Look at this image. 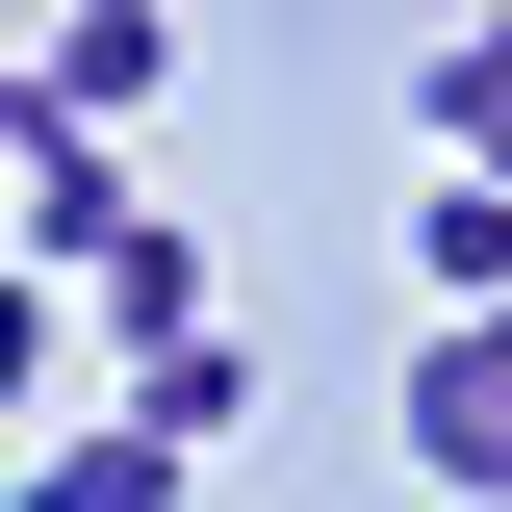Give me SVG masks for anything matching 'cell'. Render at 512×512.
<instances>
[{
  "instance_id": "6da1fadb",
  "label": "cell",
  "mask_w": 512,
  "mask_h": 512,
  "mask_svg": "<svg viewBox=\"0 0 512 512\" xmlns=\"http://www.w3.org/2000/svg\"><path fill=\"white\" fill-rule=\"evenodd\" d=\"M410 487L512 512V308H436V333H410Z\"/></svg>"
},
{
  "instance_id": "7a4b0ae2",
  "label": "cell",
  "mask_w": 512,
  "mask_h": 512,
  "mask_svg": "<svg viewBox=\"0 0 512 512\" xmlns=\"http://www.w3.org/2000/svg\"><path fill=\"white\" fill-rule=\"evenodd\" d=\"M77 308H103V359H180V333H205V231H180V205H128Z\"/></svg>"
},
{
  "instance_id": "3957f363",
  "label": "cell",
  "mask_w": 512,
  "mask_h": 512,
  "mask_svg": "<svg viewBox=\"0 0 512 512\" xmlns=\"http://www.w3.org/2000/svg\"><path fill=\"white\" fill-rule=\"evenodd\" d=\"M26 77H52V128H128L154 77H180V26H154V0H77V26H52Z\"/></svg>"
},
{
  "instance_id": "277c9868",
  "label": "cell",
  "mask_w": 512,
  "mask_h": 512,
  "mask_svg": "<svg viewBox=\"0 0 512 512\" xmlns=\"http://www.w3.org/2000/svg\"><path fill=\"white\" fill-rule=\"evenodd\" d=\"M0 512H180V436H154V410H103V436H52Z\"/></svg>"
},
{
  "instance_id": "5b68a950",
  "label": "cell",
  "mask_w": 512,
  "mask_h": 512,
  "mask_svg": "<svg viewBox=\"0 0 512 512\" xmlns=\"http://www.w3.org/2000/svg\"><path fill=\"white\" fill-rule=\"evenodd\" d=\"M0 205H26V256H52V282H103V231H128V180H103V128H52V154H26Z\"/></svg>"
},
{
  "instance_id": "8992f818",
  "label": "cell",
  "mask_w": 512,
  "mask_h": 512,
  "mask_svg": "<svg viewBox=\"0 0 512 512\" xmlns=\"http://www.w3.org/2000/svg\"><path fill=\"white\" fill-rule=\"evenodd\" d=\"M410 282H436V308H512V180H436V205H410Z\"/></svg>"
},
{
  "instance_id": "52a82bcc",
  "label": "cell",
  "mask_w": 512,
  "mask_h": 512,
  "mask_svg": "<svg viewBox=\"0 0 512 512\" xmlns=\"http://www.w3.org/2000/svg\"><path fill=\"white\" fill-rule=\"evenodd\" d=\"M410 128H436L461 180H512V26H487V52H436V77H410Z\"/></svg>"
},
{
  "instance_id": "ba28073f",
  "label": "cell",
  "mask_w": 512,
  "mask_h": 512,
  "mask_svg": "<svg viewBox=\"0 0 512 512\" xmlns=\"http://www.w3.org/2000/svg\"><path fill=\"white\" fill-rule=\"evenodd\" d=\"M128 410H154V436L205 461V436H231V410H256V359H231V333H180V359H128Z\"/></svg>"
},
{
  "instance_id": "9c48e42d",
  "label": "cell",
  "mask_w": 512,
  "mask_h": 512,
  "mask_svg": "<svg viewBox=\"0 0 512 512\" xmlns=\"http://www.w3.org/2000/svg\"><path fill=\"white\" fill-rule=\"evenodd\" d=\"M52 308H77L52 256H0V410H26V384H52Z\"/></svg>"
},
{
  "instance_id": "30bf717a",
  "label": "cell",
  "mask_w": 512,
  "mask_h": 512,
  "mask_svg": "<svg viewBox=\"0 0 512 512\" xmlns=\"http://www.w3.org/2000/svg\"><path fill=\"white\" fill-rule=\"evenodd\" d=\"M26 154H52V77H26V52H0V180H26Z\"/></svg>"
},
{
  "instance_id": "8fae6325",
  "label": "cell",
  "mask_w": 512,
  "mask_h": 512,
  "mask_svg": "<svg viewBox=\"0 0 512 512\" xmlns=\"http://www.w3.org/2000/svg\"><path fill=\"white\" fill-rule=\"evenodd\" d=\"M487 26H512V0H487Z\"/></svg>"
}]
</instances>
